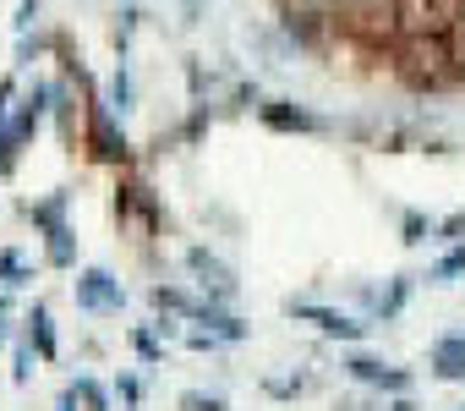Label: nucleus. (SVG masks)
Here are the masks:
<instances>
[{
    "label": "nucleus",
    "instance_id": "37",
    "mask_svg": "<svg viewBox=\"0 0 465 411\" xmlns=\"http://www.w3.org/2000/svg\"><path fill=\"white\" fill-rule=\"evenodd\" d=\"M0 335H6V329H0Z\"/></svg>",
    "mask_w": 465,
    "mask_h": 411
},
{
    "label": "nucleus",
    "instance_id": "2",
    "mask_svg": "<svg viewBox=\"0 0 465 411\" xmlns=\"http://www.w3.org/2000/svg\"><path fill=\"white\" fill-rule=\"evenodd\" d=\"M400 72H405L416 88L454 83V77H460V61H454V50H449V34H405Z\"/></svg>",
    "mask_w": 465,
    "mask_h": 411
},
{
    "label": "nucleus",
    "instance_id": "9",
    "mask_svg": "<svg viewBox=\"0 0 465 411\" xmlns=\"http://www.w3.org/2000/svg\"><path fill=\"white\" fill-rule=\"evenodd\" d=\"M411 286H416V275H389L383 286H356L361 318H372V324L400 318V313H405V302H411Z\"/></svg>",
    "mask_w": 465,
    "mask_h": 411
},
{
    "label": "nucleus",
    "instance_id": "6",
    "mask_svg": "<svg viewBox=\"0 0 465 411\" xmlns=\"http://www.w3.org/2000/svg\"><path fill=\"white\" fill-rule=\"evenodd\" d=\"M405 34H454L465 23V0H394Z\"/></svg>",
    "mask_w": 465,
    "mask_h": 411
},
{
    "label": "nucleus",
    "instance_id": "14",
    "mask_svg": "<svg viewBox=\"0 0 465 411\" xmlns=\"http://www.w3.org/2000/svg\"><path fill=\"white\" fill-rule=\"evenodd\" d=\"M66 209H72V192L61 186V192H45V197H23L17 203V215L45 236V231H55V226H66Z\"/></svg>",
    "mask_w": 465,
    "mask_h": 411
},
{
    "label": "nucleus",
    "instance_id": "25",
    "mask_svg": "<svg viewBox=\"0 0 465 411\" xmlns=\"http://www.w3.org/2000/svg\"><path fill=\"white\" fill-rule=\"evenodd\" d=\"M175 406H181V411H230V400H224V395H208V389H181Z\"/></svg>",
    "mask_w": 465,
    "mask_h": 411
},
{
    "label": "nucleus",
    "instance_id": "15",
    "mask_svg": "<svg viewBox=\"0 0 465 411\" xmlns=\"http://www.w3.org/2000/svg\"><path fill=\"white\" fill-rule=\"evenodd\" d=\"M23 324H28V329H23V340H28V346H34V351H39L45 362H55L61 340H55V318H50V307H45V302H34Z\"/></svg>",
    "mask_w": 465,
    "mask_h": 411
},
{
    "label": "nucleus",
    "instance_id": "32",
    "mask_svg": "<svg viewBox=\"0 0 465 411\" xmlns=\"http://www.w3.org/2000/svg\"><path fill=\"white\" fill-rule=\"evenodd\" d=\"M34 17H39V0H23V12H17V34H28V28H34Z\"/></svg>",
    "mask_w": 465,
    "mask_h": 411
},
{
    "label": "nucleus",
    "instance_id": "21",
    "mask_svg": "<svg viewBox=\"0 0 465 411\" xmlns=\"http://www.w3.org/2000/svg\"><path fill=\"white\" fill-rule=\"evenodd\" d=\"M438 236V220L432 215H421V209H405L400 215V242L405 247H421V242H432Z\"/></svg>",
    "mask_w": 465,
    "mask_h": 411
},
{
    "label": "nucleus",
    "instance_id": "23",
    "mask_svg": "<svg viewBox=\"0 0 465 411\" xmlns=\"http://www.w3.org/2000/svg\"><path fill=\"white\" fill-rule=\"evenodd\" d=\"M318 389V373H291V378H263V395L274 400H296V395H312Z\"/></svg>",
    "mask_w": 465,
    "mask_h": 411
},
{
    "label": "nucleus",
    "instance_id": "35",
    "mask_svg": "<svg viewBox=\"0 0 465 411\" xmlns=\"http://www.w3.org/2000/svg\"><path fill=\"white\" fill-rule=\"evenodd\" d=\"M181 6H186V23H197V17H203V6H197V0H181Z\"/></svg>",
    "mask_w": 465,
    "mask_h": 411
},
{
    "label": "nucleus",
    "instance_id": "31",
    "mask_svg": "<svg viewBox=\"0 0 465 411\" xmlns=\"http://www.w3.org/2000/svg\"><path fill=\"white\" fill-rule=\"evenodd\" d=\"M12 110H17V83H12V77H0V126L12 121Z\"/></svg>",
    "mask_w": 465,
    "mask_h": 411
},
{
    "label": "nucleus",
    "instance_id": "27",
    "mask_svg": "<svg viewBox=\"0 0 465 411\" xmlns=\"http://www.w3.org/2000/svg\"><path fill=\"white\" fill-rule=\"evenodd\" d=\"M12 362H17V367H12V384H17V389H23V384H28V378H34V362H45V356H39V351H34V346H28V340H23V346H17V351H12Z\"/></svg>",
    "mask_w": 465,
    "mask_h": 411
},
{
    "label": "nucleus",
    "instance_id": "17",
    "mask_svg": "<svg viewBox=\"0 0 465 411\" xmlns=\"http://www.w3.org/2000/svg\"><path fill=\"white\" fill-rule=\"evenodd\" d=\"M45 264L50 269H77V236H72V220L45 231Z\"/></svg>",
    "mask_w": 465,
    "mask_h": 411
},
{
    "label": "nucleus",
    "instance_id": "22",
    "mask_svg": "<svg viewBox=\"0 0 465 411\" xmlns=\"http://www.w3.org/2000/svg\"><path fill=\"white\" fill-rule=\"evenodd\" d=\"M454 280H465V242H454V247L427 269V286H454Z\"/></svg>",
    "mask_w": 465,
    "mask_h": 411
},
{
    "label": "nucleus",
    "instance_id": "16",
    "mask_svg": "<svg viewBox=\"0 0 465 411\" xmlns=\"http://www.w3.org/2000/svg\"><path fill=\"white\" fill-rule=\"evenodd\" d=\"M148 302H153V313H170V318H186V324H192L203 291H186V286H148Z\"/></svg>",
    "mask_w": 465,
    "mask_h": 411
},
{
    "label": "nucleus",
    "instance_id": "12",
    "mask_svg": "<svg viewBox=\"0 0 465 411\" xmlns=\"http://www.w3.org/2000/svg\"><path fill=\"white\" fill-rule=\"evenodd\" d=\"M192 324H197V329H208V335H219L224 346H242V340L252 335V324H247V318H236V313H230V302H208V296L197 302Z\"/></svg>",
    "mask_w": 465,
    "mask_h": 411
},
{
    "label": "nucleus",
    "instance_id": "4",
    "mask_svg": "<svg viewBox=\"0 0 465 411\" xmlns=\"http://www.w3.org/2000/svg\"><path fill=\"white\" fill-rule=\"evenodd\" d=\"M72 302H77V313H88V318H115L121 307H126V286L110 275V269H77V280H72Z\"/></svg>",
    "mask_w": 465,
    "mask_h": 411
},
{
    "label": "nucleus",
    "instance_id": "26",
    "mask_svg": "<svg viewBox=\"0 0 465 411\" xmlns=\"http://www.w3.org/2000/svg\"><path fill=\"white\" fill-rule=\"evenodd\" d=\"M115 400H121V411H137L143 406V373H121L115 378Z\"/></svg>",
    "mask_w": 465,
    "mask_h": 411
},
{
    "label": "nucleus",
    "instance_id": "11",
    "mask_svg": "<svg viewBox=\"0 0 465 411\" xmlns=\"http://www.w3.org/2000/svg\"><path fill=\"white\" fill-rule=\"evenodd\" d=\"M427 373L438 384H465V329H443L427 346Z\"/></svg>",
    "mask_w": 465,
    "mask_h": 411
},
{
    "label": "nucleus",
    "instance_id": "29",
    "mask_svg": "<svg viewBox=\"0 0 465 411\" xmlns=\"http://www.w3.org/2000/svg\"><path fill=\"white\" fill-rule=\"evenodd\" d=\"M438 247H454V242H465V209L460 215H449V220H438V236H432Z\"/></svg>",
    "mask_w": 465,
    "mask_h": 411
},
{
    "label": "nucleus",
    "instance_id": "30",
    "mask_svg": "<svg viewBox=\"0 0 465 411\" xmlns=\"http://www.w3.org/2000/svg\"><path fill=\"white\" fill-rule=\"evenodd\" d=\"M181 340H186L192 351H224V340H219V335H208V329H186Z\"/></svg>",
    "mask_w": 465,
    "mask_h": 411
},
{
    "label": "nucleus",
    "instance_id": "34",
    "mask_svg": "<svg viewBox=\"0 0 465 411\" xmlns=\"http://www.w3.org/2000/svg\"><path fill=\"white\" fill-rule=\"evenodd\" d=\"M55 411H83V406H77V395H72V389H61V400H55Z\"/></svg>",
    "mask_w": 465,
    "mask_h": 411
},
{
    "label": "nucleus",
    "instance_id": "13",
    "mask_svg": "<svg viewBox=\"0 0 465 411\" xmlns=\"http://www.w3.org/2000/svg\"><path fill=\"white\" fill-rule=\"evenodd\" d=\"M115 215L132 226H143V231H159V197H153V186H143V181H121V192H115Z\"/></svg>",
    "mask_w": 465,
    "mask_h": 411
},
{
    "label": "nucleus",
    "instance_id": "28",
    "mask_svg": "<svg viewBox=\"0 0 465 411\" xmlns=\"http://www.w3.org/2000/svg\"><path fill=\"white\" fill-rule=\"evenodd\" d=\"M383 400H389V395L361 389V395H340V400H334V411H383Z\"/></svg>",
    "mask_w": 465,
    "mask_h": 411
},
{
    "label": "nucleus",
    "instance_id": "36",
    "mask_svg": "<svg viewBox=\"0 0 465 411\" xmlns=\"http://www.w3.org/2000/svg\"><path fill=\"white\" fill-rule=\"evenodd\" d=\"M454 411H465V400H460V406H454Z\"/></svg>",
    "mask_w": 465,
    "mask_h": 411
},
{
    "label": "nucleus",
    "instance_id": "5",
    "mask_svg": "<svg viewBox=\"0 0 465 411\" xmlns=\"http://www.w3.org/2000/svg\"><path fill=\"white\" fill-rule=\"evenodd\" d=\"M83 143H88V154L99 159V165H126L132 159V143H126V132H121V115L110 110V105H88V121H83Z\"/></svg>",
    "mask_w": 465,
    "mask_h": 411
},
{
    "label": "nucleus",
    "instance_id": "3",
    "mask_svg": "<svg viewBox=\"0 0 465 411\" xmlns=\"http://www.w3.org/2000/svg\"><path fill=\"white\" fill-rule=\"evenodd\" d=\"M285 318L312 324L318 335H329V340H340V346H356V340L372 329V318L345 313V307H329V302H307V296H285Z\"/></svg>",
    "mask_w": 465,
    "mask_h": 411
},
{
    "label": "nucleus",
    "instance_id": "20",
    "mask_svg": "<svg viewBox=\"0 0 465 411\" xmlns=\"http://www.w3.org/2000/svg\"><path fill=\"white\" fill-rule=\"evenodd\" d=\"M126 340H132V351L143 356V367H159V362H164V335H159L153 324H132Z\"/></svg>",
    "mask_w": 465,
    "mask_h": 411
},
{
    "label": "nucleus",
    "instance_id": "1",
    "mask_svg": "<svg viewBox=\"0 0 465 411\" xmlns=\"http://www.w3.org/2000/svg\"><path fill=\"white\" fill-rule=\"evenodd\" d=\"M50 99H55V83H39L34 94L17 99L12 121L0 126V181L17 175V159H23V148L39 137V126H45V115H50Z\"/></svg>",
    "mask_w": 465,
    "mask_h": 411
},
{
    "label": "nucleus",
    "instance_id": "19",
    "mask_svg": "<svg viewBox=\"0 0 465 411\" xmlns=\"http://www.w3.org/2000/svg\"><path fill=\"white\" fill-rule=\"evenodd\" d=\"M28 280H34V258L17 253V247H0V286H6V291H23Z\"/></svg>",
    "mask_w": 465,
    "mask_h": 411
},
{
    "label": "nucleus",
    "instance_id": "8",
    "mask_svg": "<svg viewBox=\"0 0 465 411\" xmlns=\"http://www.w3.org/2000/svg\"><path fill=\"white\" fill-rule=\"evenodd\" d=\"M186 275H192V286H197L208 302H236V296H242L236 269H230L219 253H208V247H186Z\"/></svg>",
    "mask_w": 465,
    "mask_h": 411
},
{
    "label": "nucleus",
    "instance_id": "18",
    "mask_svg": "<svg viewBox=\"0 0 465 411\" xmlns=\"http://www.w3.org/2000/svg\"><path fill=\"white\" fill-rule=\"evenodd\" d=\"M66 389L77 395V406H83V411H115V389H104L94 373H77Z\"/></svg>",
    "mask_w": 465,
    "mask_h": 411
},
{
    "label": "nucleus",
    "instance_id": "33",
    "mask_svg": "<svg viewBox=\"0 0 465 411\" xmlns=\"http://www.w3.org/2000/svg\"><path fill=\"white\" fill-rule=\"evenodd\" d=\"M383 411H421V406H416L411 395H389V400H383Z\"/></svg>",
    "mask_w": 465,
    "mask_h": 411
},
{
    "label": "nucleus",
    "instance_id": "10",
    "mask_svg": "<svg viewBox=\"0 0 465 411\" xmlns=\"http://www.w3.org/2000/svg\"><path fill=\"white\" fill-rule=\"evenodd\" d=\"M258 121H263L269 132H302V137H323V132H334L323 115H312V110L296 105V99H263V105H258Z\"/></svg>",
    "mask_w": 465,
    "mask_h": 411
},
{
    "label": "nucleus",
    "instance_id": "24",
    "mask_svg": "<svg viewBox=\"0 0 465 411\" xmlns=\"http://www.w3.org/2000/svg\"><path fill=\"white\" fill-rule=\"evenodd\" d=\"M110 110L126 121L132 110H137V88H132V66L121 61V72H115V83H110Z\"/></svg>",
    "mask_w": 465,
    "mask_h": 411
},
{
    "label": "nucleus",
    "instance_id": "7",
    "mask_svg": "<svg viewBox=\"0 0 465 411\" xmlns=\"http://www.w3.org/2000/svg\"><path fill=\"white\" fill-rule=\"evenodd\" d=\"M340 367H345V378H351L356 389L411 395V373H405V367H394V362H383V356H372V351H345V356H340Z\"/></svg>",
    "mask_w": 465,
    "mask_h": 411
}]
</instances>
